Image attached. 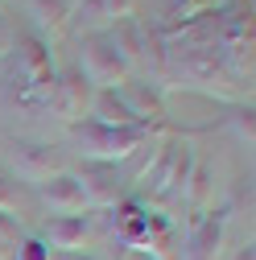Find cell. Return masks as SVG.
<instances>
[{"label":"cell","mask_w":256,"mask_h":260,"mask_svg":"<svg viewBox=\"0 0 256 260\" xmlns=\"http://www.w3.org/2000/svg\"><path fill=\"white\" fill-rule=\"evenodd\" d=\"M91 215H50L46 223H42V240H46V248L58 256V252H87V244H91Z\"/></svg>","instance_id":"4fadbf2b"},{"label":"cell","mask_w":256,"mask_h":260,"mask_svg":"<svg viewBox=\"0 0 256 260\" xmlns=\"http://www.w3.org/2000/svg\"><path fill=\"white\" fill-rule=\"evenodd\" d=\"M25 9H29L34 34H38L42 42L58 38L62 29L71 25V13H75V5H71V0H25Z\"/></svg>","instance_id":"9a60e30c"},{"label":"cell","mask_w":256,"mask_h":260,"mask_svg":"<svg viewBox=\"0 0 256 260\" xmlns=\"http://www.w3.org/2000/svg\"><path fill=\"white\" fill-rule=\"evenodd\" d=\"M79 50H83V79L95 87V91H104V87H120V83H128L133 75H128V67H124V58L116 54V46L108 42V34H87V38H79Z\"/></svg>","instance_id":"9c48e42d"},{"label":"cell","mask_w":256,"mask_h":260,"mask_svg":"<svg viewBox=\"0 0 256 260\" xmlns=\"http://www.w3.org/2000/svg\"><path fill=\"white\" fill-rule=\"evenodd\" d=\"M223 5V0H166V17L162 21H186V17H199L207 9Z\"/></svg>","instance_id":"ffe728a7"},{"label":"cell","mask_w":256,"mask_h":260,"mask_svg":"<svg viewBox=\"0 0 256 260\" xmlns=\"http://www.w3.org/2000/svg\"><path fill=\"white\" fill-rule=\"evenodd\" d=\"M195 91L203 100H219V104H252V87L240 83L215 46H166V79L162 91Z\"/></svg>","instance_id":"6da1fadb"},{"label":"cell","mask_w":256,"mask_h":260,"mask_svg":"<svg viewBox=\"0 0 256 260\" xmlns=\"http://www.w3.org/2000/svg\"><path fill=\"white\" fill-rule=\"evenodd\" d=\"M228 128H232V137H236L244 149H252V141H256V112H252V104H240V108L228 116Z\"/></svg>","instance_id":"d6986e66"},{"label":"cell","mask_w":256,"mask_h":260,"mask_svg":"<svg viewBox=\"0 0 256 260\" xmlns=\"http://www.w3.org/2000/svg\"><path fill=\"white\" fill-rule=\"evenodd\" d=\"M54 260H104V256H95V252H58Z\"/></svg>","instance_id":"cb8c5ba5"},{"label":"cell","mask_w":256,"mask_h":260,"mask_svg":"<svg viewBox=\"0 0 256 260\" xmlns=\"http://www.w3.org/2000/svg\"><path fill=\"white\" fill-rule=\"evenodd\" d=\"M0 9H5V0H0Z\"/></svg>","instance_id":"4316f807"},{"label":"cell","mask_w":256,"mask_h":260,"mask_svg":"<svg viewBox=\"0 0 256 260\" xmlns=\"http://www.w3.org/2000/svg\"><path fill=\"white\" fill-rule=\"evenodd\" d=\"M116 95L124 100V108L133 112L137 124H145V128H166V91H162V87H153V83H145V79H128V83L116 87Z\"/></svg>","instance_id":"7c38bea8"},{"label":"cell","mask_w":256,"mask_h":260,"mask_svg":"<svg viewBox=\"0 0 256 260\" xmlns=\"http://www.w3.org/2000/svg\"><path fill=\"white\" fill-rule=\"evenodd\" d=\"M67 170H71L67 153L50 141H13V149H9V174L25 186H42Z\"/></svg>","instance_id":"8992f818"},{"label":"cell","mask_w":256,"mask_h":260,"mask_svg":"<svg viewBox=\"0 0 256 260\" xmlns=\"http://www.w3.org/2000/svg\"><path fill=\"white\" fill-rule=\"evenodd\" d=\"M9 67H13V100L21 108H46V95H50L54 75H58L50 42H42L34 29H17Z\"/></svg>","instance_id":"3957f363"},{"label":"cell","mask_w":256,"mask_h":260,"mask_svg":"<svg viewBox=\"0 0 256 260\" xmlns=\"http://www.w3.org/2000/svg\"><path fill=\"white\" fill-rule=\"evenodd\" d=\"M71 5H79V0H71Z\"/></svg>","instance_id":"83f0119b"},{"label":"cell","mask_w":256,"mask_h":260,"mask_svg":"<svg viewBox=\"0 0 256 260\" xmlns=\"http://www.w3.org/2000/svg\"><path fill=\"white\" fill-rule=\"evenodd\" d=\"M108 42L116 46V54L124 58V67L133 79H145L149 75V25L141 17H124L116 21L112 29H104Z\"/></svg>","instance_id":"30bf717a"},{"label":"cell","mask_w":256,"mask_h":260,"mask_svg":"<svg viewBox=\"0 0 256 260\" xmlns=\"http://www.w3.org/2000/svg\"><path fill=\"white\" fill-rule=\"evenodd\" d=\"M34 199L50 215H87V199H83L79 182L71 178V170L58 174V178H50V182H42V186H34Z\"/></svg>","instance_id":"5bb4252c"},{"label":"cell","mask_w":256,"mask_h":260,"mask_svg":"<svg viewBox=\"0 0 256 260\" xmlns=\"http://www.w3.org/2000/svg\"><path fill=\"white\" fill-rule=\"evenodd\" d=\"M71 178L79 182L87 211H112L128 199V186L120 178V166H108V161H75Z\"/></svg>","instance_id":"52a82bcc"},{"label":"cell","mask_w":256,"mask_h":260,"mask_svg":"<svg viewBox=\"0 0 256 260\" xmlns=\"http://www.w3.org/2000/svg\"><path fill=\"white\" fill-rule=\"evenodd\" d=\"M21 236H25L21 219H13V215H0V260H13V256H17Z\"/></svg>","instance_id":"44dd1931"},{"label":"cell","mask_w":256,"mask_h":260,"mask_svg":"<svg viewBox=\"0 0 256 260\" xmlns=\"http://www.w3.org/2000/svg\"><path fill=\"white\" fill-rule=\"evenodd\" d=\"M232 260H256V248H252V240L244 244V248H236V256Z\"/></svg>","instance_id":"d4e9b609"},{"label":"cell","mask_w":256,"mask_h":260,"mask_svg":"<svg viewBox=\"0 0 256 260\" xmlns=\"http://www.w3.org/2000/svg\"><path fill=\"white\" fill-rule=\"evenodd\" d=\"M91 95H95V87L83 79V71H79V67H67V71L54 75V87H50V95H46V112L71 128V124L87 120Z\"/></svg>","instance_id":"ba28073f"},{"label":"cell","mask_w":256,"mask_h":260,"mask_svg":"<svg viewBox=\"0 0 256 260\" xmlns=\"http://www.w3.org/2000/svg\"><path fill=\"white\" fill-rule=\"evenodd\" d=\"M211 199H215V166L199 157V161H195V170H190V178H186L182 207H186L190 215H203V211L211 207Z\"/></svg>","instance_id":"2e32d148"},{"label":"cell","mask_w":256,"mask_h":260,"mask_svg":"<svg viewBox=\"0 0 256 260\" xmlns=\"http://www.w3.org/2000/svg\"><path fill=\"white\" fill-rule=\"evenodd\" d=\"M5 62H9V58H5ZM5 62H0V79H5Z\"/></svg>","instance_id":"484cf974"},{"label":"cell","mask_w":256,"mask_h":260,"mask_svg":"<svg viewBox=\"0 0 256 260\" xmlns=\"http://www.w3.org/2000/svg\"><path fill=\"white\" fill-rule=\"evenodd\" d=\"M13 34H17V29H13L5 17H0V62H5V58L13 54Z\"/></svg>","instance_id":"603a6c76"},{"label":"cell","mask_w":256,"mask_h":260,"mask_svg":"<svg viewBox=\"0 0 256 260\" xmlns=\"http://www.w3.org/2000/svg\"><path fill=\"white\" fill-rule=\"evenodd\" d=\"M112 227H116V244L124 252H141L149 260H178V219L149 211L141 199H128L112 207Z\"/></svg>","instance_id":"7a4b0ae2"},{"label":"cell","mask_w":256,"mask_h":260,"mask_svg":"<svg viewBox=\"0 0 256 260\" xmlns=\"http://www.w3.org/2000/svg\"><path fill=\"white\" fill-rule=\"evenodd\" d=\"M153 133H162V128H108V124H95V120H79V124H71V145H75L79 161H108V166H120V161H128Z\"/></svg>","instance_id":"277c9868"},{"label":"cell","mask_w":256,"mask_h":260,"mask_svg":"<svg viewBox=\"0 0 256 260\" xmlns=\"http://www.w3.org/2000/svg\"><path fill=\"white\" fill-rule=\"evenodd\" d=\"M124 17H137V0H79L67 29L87 38V34H104V29H112Z\"/></svg>","instance_id":"8fae6325"},{"label":"cell","mask_w":256,"mask_h":260,"mask_svg":"<svg viewBox=\"0 0 256 260\" xmlns=\"http://www.w3.org/2000/svg\"><path fill=\"white\" fill-rule=\"evenodd\" d=\"M232 215H236V203L207 207L203 215H190L186 236L178 240V260H223V256H228Z\"/></svg>","instance_id":"5b68a950"},{"label":"cell","mask_w":256,"mask_h":260,"mask_svg":"<svg viewBox=\"0 0 256 260\" xmlns=\"http://www.w3.org/2000/svg\"><path fill=\"white\" fill-rule=\"evenodd\" d=\"M29 190H25V182H17L5 166H0V215H13V219H21V211H29Z\"/></svg>","instance_id":"ac0fdd59"},{"label":"cell","mask_w":256,"mask_h":260,"mask_svg":"<svg viewBox=\"0 0 256 260\" xmlns=\"http://www.w3.org/2000/svg\"><path fill=\"white\" fill-rule=\"evenodd\" d=\"M87 120L108 124V128H145V124L133 120V112L124 108V100L116 95V87H104V91L91 95V112H87Z\"/></svg>","instance_id":"e0dca14e"},{"label":"cell","mask_w":256,"mask_h":260,"mask_svg":"<svg viewBox=\"0 0 256 260\" xmlns=\"http://www.w3.org/2000/svg\"><path fill=\"white\" fill-rule=\"evenodd\" d=\"M13 260H54V252L46 248L42 236H29V232H25L21 244H17V256H13Z\"/></svg>","instance_id":"7402d4cb"}]
</instances>
